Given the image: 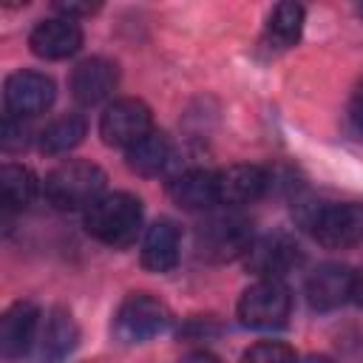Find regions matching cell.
Wrapping results in <instances>:
<instances>
[{
  "mask_svg": "<svg viewBox=\"0 0 363 363\" xmlns=\"http://www.w3.org/2000/svg\"><path fill=\"white\" fill-rule=\"evenodd\" d=\"M105 170L94 162L71 159L45 176V199L57 210H88L105 196Z\"/></svg>",
  "mask_w": 363,
  "mask_h": 363,
  "instance_id": "1",
  "label": "cell"
},
{
  "mask_svg": "<svg viewBox=\"0 0 363 363\" xmlns=\"http://www.w3.org/2000/svg\"><path fill=\"white\" fill-rule=\"evenodd\" d=\"M142 227V201L130 193H105L85 210V230L102 244L125 247Z\"/></svg>",
  "mask_w": 363,
  "mask_h": 363,
  "instance_id": "2",
  "label": "cell"
},
{
  "mask_svg": "<svg viewBox=\"0 0 363 363\" xmlns=\"http://www.w3.org/2000/svg\"><path fill=\"white\" fill-rule=\"evenodd\" d=\"M255 241L252 235V224L247 216L235 213V210H224V213H213L210 218H204V224L196 233V244L199 252L207 261H233V258H244V252L250 250V244Z\"/></svg>",
  "mask_w": 363,
  "mask_h": 363,
  "instance_id": "3",
  "label": "cell"
},
{
  "mask_svg": "<svg viewBox=\"0 0 363 363\" xmlns=\"http://www.w3.org/2000/svg\"><path fill=\"white\" fill-rule=\"evenodd\" d=\"M292 312V292L284 281L258 278L238 301V318L250 329H278Z\"/></svg>",
  "mask_w": 363,
  "mask_h": 363,
  "instance_id": "4",
  "label": "cell"
},
{
  "mask_svg": "<svg viewBox=\"0 0 363 363\" xmlns=\"http://www.w3.org/2000/svg\"><path fill=\"white\" fill-rule=\"evenodd\" d=\"M167 326H170V309L147 292L128 295L113 315V335L122 343H145L162 335Z\"/></svg>",
  "mask_w": 363,
  "mask_h": 363,
  "instance_id": "5",
  "label": "cell"
},
{
  "mask_svg": "<svg viewBox=\"0 0 363 363\" xmlns=\"http://www.w3.org/2000/svg\"><path fill=\"white\" fill-rule=\"evenodd\" d=\"M306 227L312 230L315 241L329 250H346L363 241V204H320L312 207L306 216Z\"/></svg>",
  "mask_w": 363,
  "mask_h": 363,
  "instance_id": "6",
  "label": "cell"
},
{
  "mask_svg": "<svg viewBox=\"0 0 363 363\" xmlns=\"http://www.w3.org/2000/svg\"><path fill=\"white\" fill-rule=\"evenodd\" d=\"M150 130H153V113L142 99H133V96L113 99L99 119V136L111 147L128 150Z\"/></svg>",
  "mask_w": 363,
  "mask_h": 363,
  "instance_id": "7",
  "label": "cell"
},
{
  "mask_svg": "<svg viewBox=\"0 0 363 363\" xmlns=\"http://www.w3.org/2000/svg\"><path fill=\"white\" fill-rule=\"evenodd\" d=\"M301 261H303L301 247L284 233L261 235L244 252V267L250 272H255L258 278H267V281H281L286 272L301 267Z\"/></svg>",
  "mask_w": 363,
  "mask_h": 363,
  "instance_id": "8",
  "label": "cell"
},
{
  "mask_svg": "<svg viewBox=\"0 0 363 363\" xmlns=\"http://www.w3.org/2000/svg\"><path fill=\"white\" fill-rule=\"evenodd\" d=\"M3 96H6V108L11 116L28 119V116L45 113L54 105L57 91H54V79L40 71H14L6 79Z\"/></svg>",
  "mask_w": 363,
  "mask_h": 363,
  "instance_id": "9",
  "label": "cell"
},
{
  "mask_svg": "<svg viewBox=\"0 0 363 363\" xmlns=\"http://www.w3.org/2000/svg\"><path fill=\"white\" fill-rule=\"evenodd\" d=\"M40 309L28 301L11 303L0 318V352L6 360H17L37 346Z\"/></svg>",
  "mask_w": 363,
  "mask_h": 363,
  "instance_id": "10",
  "label": "cell"
},
{
  "mask_svg": "<svg viewBox=\"0 0 363 363\" xmlns=\"http://www.w3.org/2000/svg\"><path fill=\"white\" fill-rule=\"evenodd\" d=\"M269 187V176L258 164H230L216 173V193L218 204L235 210L244 204L258 201Z\"/></svg>",
  "mask_w": 363,
  "mask_h": 363,
  "instance_id": "11",
  "label": "cell"
},
{
  "mask_svg": "<svg viewBox=\"0 0 363 363\" xmlns=\"http://www.w3.org/2000/svg\"><path fill=\"white\" fill-rule=\"evenodd\" d=\"M116 82H119L116 62L105 57H88L71 71V96L79 105L94 108L116 91Z\"/></svg>",
  "mask_w": 363,
  "mask_h": 363,
  "instance_id": "12",
  "label": "cell"
},
{
  "mask_svg": "<svg viewBox=\"0 0 363 363\" xmlns=\"http://www.w3.org/2000/svg\"><path fill=\"white\" fill-rule=\"evenodd\" d=\"M79 343V326L74 315L62 306L51 309L34 346V360L37 363H62Z\"/></svg>",
  "mask_w": 363,
  "mask_h": 363,
  "instance_id": "13",
  "label": "cell"
},
{
  "mask_svg": "<svg viewBox=\"0 0 363 363\" xmlns=\"http://www.w3.org/2000/svg\"><path fill=\"white\" fill-rule=\"evenodd\" d=\"M28 45L43 60H65L79 51L82 28L71 17H51L34 26V31L28 34Z\"/></svg>",
  "mask_w": 363,
  "mask_h": 363,
  "instance_id": "14",
  "label": "cell"
},
{
  "mask_svg": "<svg viewBox=\"0 0 363 363\" xmlns=\"http://www.w3.org/2000/svg\"><path fill=\"white\" fill-rule=\"evenodd\" d=\"M352 284L354 272L343 264H320L309 278H306V298L312 309L329 312L352 301Z\"/></svg>",
  "mask_w": 363,
  "mask_h": 363,
  "instance_id": "15",
  "label": "cell"
},
{
  "mask_svg": "<svg viewBox=\"0 0 363 363\" xmlns=\"http://www.w3.org/2000/svg\"><path fill=\"white\" fill-rule=\"evenodd\" d=\"M142 264L150 272H170L179 264V227L170 218H159L147 227L142 241Z\"/></svg>",
  "mask_w": 363,
  "mask_h": 363,
  "instance_id": "16",
  "label": "cell"
},
{
  "mask_svg": "<svg viewBox=\"0 0 363 363\" xmlns=\"http://www.w3.org/2000/svg\"><path fill=\"white\" fill-rule=\"evenodd\" d=\"M167 190H170V199L184 210H207V207L218 204L216 173L204 170V167H190V170L179 173Z\"/></svg>",
  "mask_w": 363,
  "mask_h": 363,
  "instance_id": "17",
  "label": "cell"
},
{
  "mask_svg": "<svg viewBox=\"0 0 363 363\" xmlns=\"http://www.w3.org/2000/svg\"><path fill=\"white\" fill-rule=\"evenodd\" d=\"M170 156H173L170 139L159 130H150L147 136H142L136 145L125 150V162L136 176H159L167 167Z\"/></svg>",
  "mask_w": 363,
  "mask_h": 363,
  "instance_id": "18",
  "label": "cell"
},
{
  "mask_svg": "<svg viewBox=\"0 0 363 363\" xmlns=\"http://www.w3.org/2000/svg\"><path fill=\"white\" fill-rule=\"evenodd\" d=\"M37 196V176L26 164L0 167V204L6 210H23Z\"/></svg>",
  "mask_w": 363,
  "mask_h": 363,
  "instance_id": "19",
  "label": "cell"
},
{
  "mask_svg": "<svg viewBox=\"0 0 363 363\" xmlns=\"http://www.w3.org/2000/svg\"><path fill=\"white\" fill-rule=\"evenodd\" d=\"M303 31V9L298 3H278L267 20L264 40L269 48H289Z\"/></svg>",
  "mask_w": 363,
  "mask_h": 363,
  "instance_id": "20",
  "label": "cell"
},
{
  "mask_svg": "<svg viewBox=\"0 0 363 363\" xmlns=\"http://www.w3.org/2000/svg\"><path fill=\"white\" fill-rule=\"evenodd\" d=\"M85 130H88L85 116H79V113L57 116L51 125L43 128V133H40V147H43L45 153H68V150H74V147L85 139Z\"/></svg>",
  "mask_w": 363,
  "mask_h": 363,
  "instance_id": "21",
  "label": "cell"
},
{
  "mask_svg": "<svg viewBox=\"0 0 363 363\" xmlns=\"http://www.w3.org/2000/svg\"><path fill=\"white\" fill-rule=\"evenodd\" d=\"M241 363H298L295 352L278 340H261L241 354Z\"/></svg>",
  "mask_w": 363,
  "mask_h": 363,
  "instance_id": "22",
  "label": "cell"
},
{
  "mask_svg": "<svg viewBox=\"0 0 363 363\" xmlns=\"http://www.w3.org/2000/svg\"><path fill=\"white\" fill-rule=\"evenodd\" d=\"M26 145V128H23V119L17 116H6L3 122V147L6 150H14V147H23Z\"/></svg>",
  "mask_w": 363,
  "mask_h": 363,
  "instance_id": "23",
  "label": "cell"
},
{
  "mask_svg": "<svg viewBox=\"0 0 363 363\" xmlns=\"http://www.w3.org/2000/svg\"><path fill=\"white\" fill-rule=\"evenodd\" d=\"M352 122H354V128L363 133V82H360V88H357V94H354V99H352Z\"/></svg>",
  "mask_w": 363,
  "mask_h": 363,
  "instance_id": "24",
  "label": "cell"
},
{
  "mask_svg": "<svg viewBox=\"0 0 363 363\" xmlns=\"http://www.w3.org/2000/svg\"><path fill=\"white\" fill-rule=\"evenodd\" d=\"M179 363H221L216 354H210V352H190V354H184Z\"/></svg>",
  "mask_w": 363,
  "mask_h": 363,
  "instance_id": "25",
  "label": "cell"
},
{
  "mask_svg": "<svg viewBox=\"0 0 363 363\" xmlns=\"http://www.w3.org/2000/svg\"><path fill=\"white\" fill-rule=\"evenodd\" d=\"M352 301L363 306V269L354 272V284H352Z\"/></svg>",
  "mask_w": 363,
  "mask_h": 363,
  "instance_id": "26",
  "label": "cell"
},
{
  "mask_svg": "<svg viewBox=\"0 0 363 363\" xmlns=\"http://www.w3.org/2000/svg\"><path fill=\"white\" fill-rule=\"evenodd\" d=\"M298 363H332V360L323 357V354H309V357H303V360H298Z\"/></svg>",
  "mask_w": 363,
  "mask_h": 363,
  "instance_id": "27",
  "label": "cell"
},
{
  "mask_svg": "<svg viewBox=\"0 0 363 363\" xmlns=\"http://www.w3.org/2000/svg\"><path fill=\"white\" fill-rule=\"evenodd\" d=\"M360 14H363V6H360Z\"/></svg>",
  "mask_w": 363,
  "mask_h": 363,
  "instance_id": "28",
  "label": "cell"
}]
</instances>
